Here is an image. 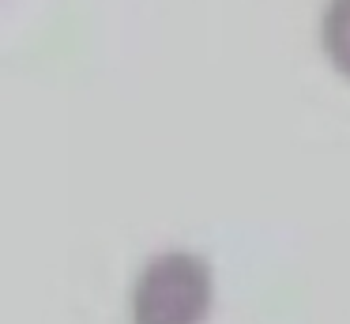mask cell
<instances>
[{
    "label": "cell",
    "instance_id": "cell-2",
    "mask_svg": "<svg viewBox=\"0 0 350 324\" xmlns=\"http://www.w3.org/2000/svg\"><path fill=\"white\" fill-rule=\"evenodd\" d=\"M320 45L332 68L350 79V0H327L320 15Z\"/></svg>",
    "mask_w": 350,
    "mask_h": 324
},
{
    "label": "cell",
    "instance_id": "cell-1",
    "mask_svg": "<svg viewBox=\"0 0 350 324\" xmlns=\"http://www.w3.org/2000/svg\"><path fill=\"white\" fill-rule=\"evenodd\" d=\"M215 301L211 264L189 249L151 256L132 286V324H204Z\"/></svg>",
    "mask_w": 350,
    "mask_h": 324
}]
</instances>
